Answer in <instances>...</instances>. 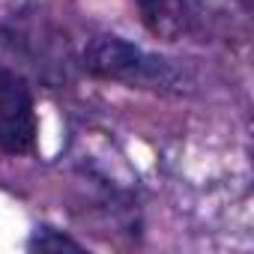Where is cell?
Returning a JSON list of instances; mask_svg holds the SVG:
<instances>
[{
  "label": "cell",
  "mask_w": 254,
  "mask_h": 254,
  "mask_svg": "<svg viewBox=\"0 0 254 254\" xmlns=\"http://www.w3.org/2000/svg\"><path fill=\"white\" fill-rule=\"evenodd\" d=\"M81 69L96 81H117L138 90H180L183 72L159 54L144 51L141 45L114 36L99 33L93 36L81 51Z\"/></svg>",
  "instance_id": "obj_1"
},
{
  "label": "cell",
  "mask_w": 254,
  "mask_h": 254,
  "mask_svg": "<svg viewBox=\"0 0 254 254\" xmlns=\"http://www.w3.org/2000/svg\"><path fill=\"white\" fill-rule=\"evenodd\" d=\"M39 120L27 78L15 69L0 66V150L6 156L36 153Z\"/></svg>",
  "instance_id": "obj_2"
},
{
  "label": "cell",
  "mask_w": 254,
  "mask_h": 254,
  "mask_svg": "<svg viewBox=\"0 0 254 254\" xmlns=\"http://www.w3.org/2000/svg\"><path fill=\"white\" fill-rule=\"evenodd\" d=\"M144 27L165 42H177L183 36L197 33L203 21L200 0H135Z\"/></svg>",
  "instance_id": "obj_3"
},
{
  "label": "cell",
  "mask_w": 254,
  "mask_h": 254,
  "mask_svg": "<svg viewBox=\"0 0 254 254\" xmlns=\"http://www.w3.org/2000/svg\"><path fill=\"white\" fill-rule=\"evenodd\" d=\"M27 251L33 254H63V251H84V242H78L75 236L51 227V224H39L30 236H27Z\"/></svg>",
  "instance_id": "obj_4"
},
{
  "label": "cell",
  "mask_w": 254,
  "mask_h": 254,
  "mask_svg": "<svg viewBox=\"0 0 254 254\" xmlns=\"http://www.w3.org/2000/svg\"><path fill=\"white\" fill-rule=\"evenodd\" d=\"M236 3H239V6H242V9H245V12H248V9H251V0H236Z\"/></svg>",
  "instance_id": "obj_5"
}]
</instances>
